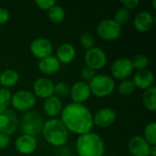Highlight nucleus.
<instances>
[{
	"label": "nucleus",
	"mask_w": 156,
	"mask_h": 156,
	"mask_svg": "<svg viewBox=\"0 0 156 156\" xmlns=\"http://www.w3.org/2000/svg\"><path fill=\"white\" fill-rule=\"evenodd\" d=\"M60 121L69 133L78 136L92 132L93 114L85 104L70 102L63 107L60 112Z\"/></svg>",
	"instance_id": "f257e3e1"
},
{
	"label": "nucleus",
	"mask_w": 156,
	"mask_h": 156,
	"mask_svg": "<svg viewBox=\"0 0 156 156\" xmlns=\"http://www.w3.org/2000/svg\"><path fill=\"white\" fill-rule=\"evenodd\" d=\"M41 134L48 144L56 148L64 146L69 137V131L58 118H49L44 121Z\"/></svg>",
	"instance_id": "f03ea898"
},
{
	"label": "nucleus",
	"mask_w": 156,
	"mask_h": 156,
	"mask_svg": "<svg viewBox=\"0 0 156 156\" xmlns=\"http://www.w3.org/2000/svg\"><path fill=\"white\" fill-rule=\"evenodd\" d=\"M75 149L79 156H103L105 143L101 135L90 132L78 136Z\"/></svg>",
	"instance_id": "7ed1b4c3"
},
{
	"label": "nucleus",
	"mask_w": 156,
	"mask_h": 156,
	"mask_svg": "<svg viewBox=\"0 0 156 156\" xmlns=\"http://www.w3.org/2000/svg\"><path fill=\"white\" fill-rule=\"evenodd\" d=\"M91 95L97 98H106L112 94L116 89L115 80L106 74H96V76L88 82Z\"/></svg>",
	"instance_id": "20e7f679"
},
{
	"label": "nucleus",
	"mask_w": 156,
	"mask_h": 156,
	"mask_svg": "<svg viewBox=\"0 0 156 156\" xmlns=\"http://www.w3.org/2000/svg\"><path fill=\"white\" fill-rule=\"evenodd\" d=\"M44 121L41 115L36 111H29L23 114L19 122L22 134H27L36 137L42 132Z\"/></svg>",
	"instance_id": "39448f33"
},
{
	"label": "nucleus",
	"mask_w": 156,
	"mask_h": 156,
	"mask_svg": "<svg viewBox=\"0 0 156 156\" xmlns=\"http://www.w3.org/2000/svg\"><path fill=\"white\" fill-rule=\"evenodd\" d=\"M37 98L32 91L27 90H19L12 94L11 106L22 112H27L31 111L36 105Z\"/></svg>",
	"instance_id": "423d86ee"
},
{
	"label": "nucleus",
	"mask_w": 156,
	"mask_h": 156,
	"mask_svg": "<svg viewBox=\"0 0 156 156\" xmlns=\"http://www.w3.org/2000/svg\"><path fill=\"white\" fill-rule=\"evenodd\" d=\"M96 32L101 39L106 41H113L121 37L122 27L112 18H104L98 23Z\"/></svg>",
	"instance_id": "0eeeda50"
},
{
	"label": "nucleus",
	"mask_w": 156,
	"mask_h": 156,
	"mask_svg": "<svg viewBox=\"0 0 156 156\" xmlns=\"http://www.w3.org/2000/svg\"><path fill=\"white\" fill-rule=\"evenodd\" d=\"M107 60L108 58L105 51L99 47H93L92 48H90L85 51V66L92 69L95 71L102 69L106 66Z\"/></svg>",
	"instance_id": "6e6552de"
},
{
	"label": "nucleus",
	"mask_w": 156,
	"mask_h": 156,
	"mask_svg": "<svg viewBox=\"0 0 156 156\" xmlns=\"http://www.w3.org/2000/svg\"><path fill=\"white\" fill-rule=\"evenodd\" d=\"M133 67L132 61L127 58H116L111 66V77L114 80H124L133 73Z\"/></svg>",
	"instance_id": "1a4fd4ad"
},
{
	"label": "nucleus",
	"mask_w": 156,
	"mask_h": 156,
	"mask_svg": "<svg viewBox=\"0 0 156 156\" xmlns=\"http://www.w3.org/2000/svg\"><path fill=\"white\" fill-rule=\"evenodd\" d=\"M18 126L19 120L12 110L0 109V133L10 136L16 132Z\"/></svg>",
	"instance_id": "9d476101"
},
{
	"label": "nucleus",
	"mask_w": 156,
	"mask_h": 156,
	"mask_svg": "<svg viewBox=\"0 0 156 156\" xmlns=\"http://www.w3.org/2000/svg\"><path fill=\"white\" fill-rule=\"evenodd\" d=\"M54 85L53 80L48 77H40L33 82L32 92L36 98L46 100L54 95Z\"/></svg>",
	"instance_id": "9b49d317"
},
{
	"label": "nucleus",
	"mask_w": 156,
	"mask_h": 156,
	"mask_svg": "<svg viewBox=\"0 0 156 156\" xmlns=\"http://www.w3.org/2000/svg\"><path fill=\"white\" fill-rule=\"evenodd\" d=\"M29 49L34 57L41 59L52 55L54 47L49 39L46 37H37L30 43Z\"/></svg>",
	"instance_id": "f8f14e48"
},
{
	"label": "nucleus",
	"mask_w": 156,
	"mask_h": 156,
	"mask_svg": "<svg viewBox=\"0 0 156 156\" xmlns=\"http://www.w3.org/2000/svg\"><path fill=\"white\" fill-rule=\"evenodd\" d=\"M117 118L116 112L110 107H103L99 109L93 114V124L101 129L109 128L112 126Z\"/></svg>",
	"instance_id": "ddd939ff"
},
{
	"label": "nucleus",
	"mask_w": 156,
	"mask_h": 156,
	"mask_svg": "<svg viewBox=\"0 0 156 156\" xmlns=\"http://www.w3.org/2000/svg\"><path fill=\"white\" fill-rule=\"evenodd\" d=\"M37 138L27 134H20L15 140V149L17 153L23 155L34 154L37 149Z\"/></svg>",
	"instance_id": "4468645a"
},
{
	"label": "nucleus",
	"mask_w": 156,
	"mask_h": 156,
	"mask_svg": "<svg viewBox=\"0 0 156 156\" xmlns=\"http://www.w3.org/2000/svg\"><path fill=\"white\" fill-rule=\"evenodd\" d=\"M90 95L91 93L88 82H85L83 80H79L70 86L69 96L72 102L74 103L84 104V102L90 99Z\"/></svg>",
	"instance_id": "2eb2a0df"
},
{
	"label": "nucleus",
	"mask_w": 156,
	"mask_h": 156,
	"mask_svg": "<svg viewBox=\"0 0 156 156\" xmlns=\"http://www.w3.org/2000/svg\"><path fill=\"white\" fill-rule=\"evenodd\" d=\"M128 151L133 156H150L151 145L142 135H134L128 141Z\"/></svg>",
	"instance_id": "dca6fc26"
},
{
	"label": "nucleus",
	"mask_w": 156,
	"mask_h": 156,
	"mask_svg": "<svg viewBox=\"0 0 156 156\" xmlns=\"http://www.w3.org/2000/svg\"><path fill=\"white\" fill-rule=\"evenodd\" d=\"M133 24L136 31L140 33H146L150 31L154 25V15L146 10L140 11L135 15Z\"/></svg>",
	"instance_id": "f3484780"
},
{
	"label": "nucleus",
	"mask_w": 156,
	"mask_h": 156,
	"mask_svg": "<svg viewBox=\"0 0 156 156\" xmlns=\"http://www.w3.org/2000/svg\"><path fill=\"white\" fill-rule=\"evenodd\" d=\"M133 82L135 86L136 89L145 90L149 89L150 87L154 86V72L149 69H142V70H137L133 78Z\"/></svg>",
	"instance_id": "a211bd4d"
},
{
	"label": "nucleus",
	"mask_w": 156,
	"mask_h": 156,
	"mask_svg": "<svg viewBox=\"0 0 156 156\" xmlns=\"http://www.w3.org/2000/svg\"><path fill=\"white\" fill-rule=\"evenodd\" d=\"M37 68L41 73L47 76H51L59 71L61 68V63L54 55H50L47 58L38 60Z\"/></svg>",
	"instance_id": "6ab92c4d"
},
{
	"label": "nucleus",
	"mask_w": 156,
	"mask_h": 156,
	"mask_svg": "<svg viewBox=\"0 0 156 156\" xmlns=\"http://www.w3.org/2000/svg\"><path fill=\"white\" fill-rule=\"evenodd\" d=\"M76 48L71 43H62L59 45L56 51V58L61 64L71 63L76 58Z\"/></svg>",
	"instance_id": "aec40b11"
},
{
	"label": "nucleus",
	"mask_w": 156,
	"mask_h": 156,
	"mask_svg": "<svg viewBox=\"0 0 156 156\" xmlns=\"http://www.w3.org/2000/svg\"><path fill=\"white\" fill-rule=\"evenodd\" d=\"M63 109V103L61 99L53 95L46 100L43 102V111L50 118H56L60 114Z\"/></svg>",
	"instance_id": "412c9836"
},
{
	"label": "nucleus",
	"mask_w": 156,
	"mask_h": 156,
	"mask_svg": "<svg viewBox=\"0 0 156 156\" xmlns=\"http://www.w3.org/2000/svg\"><path fill=\"white\" fill-rule=\"evenodd\" d=\"M19 73L13 69H6L0 73V86L9 89L14 87L19 81Z\"/></svg>",
	"instance_id": "4be33fe9"
},
{
	"label": "nucleus",
	"mask_w": 156,
	"mask_h": 156,
	"mask_svg": "<svg viewBox=\"0 0 156 156\" xmlns=\"http://www.w3.org/2000/svg\"><path fill=\"white\" fill-rule=\"evenodd\" d=\"M142 101L144 106L150 112L156 111V88L152 86L149 89L144 90L142 95Z\"/></svg>",
	"instance_id": "5701e85b"
},
{
	"label": "nucleus",
	"mask_w": 156,
	"mask_h": 156,
	"mask_svg": "<svg viewBox=\"0 0 156 156\" xmlns=\"http://www.w3.org/2000/svg\"><path fill=\"white\" fill-rule=\"evenodd\" d=\"M65 16H66V12L64 8L57 4L48 10V17L54 24L61 23L65 19Z\"/></svg>",
	"instance_id": "b1692460"
},
{
	"label": "nucleus",
	"mask_w": 156,
	"mask_h": 156,
	"mask_svg": "<svg viewBox=\"0 0 156 156\" xmlns=\"http://www.w3.org/2000/svg\"><path fill=\"white\" fill-rule=\"evenodd\" d=\"M143 137L150 145H156V122H148L144 129Z\"/></svg>",
	"instance_id": "393cba45"
},
{
	"label": "nucleus",
	"mask_w": 156,
	"mask_h": 156,
	"mask_svg": "<svg viewBox=\"0 0 156 156\" xmlns=\"http://www.w3.org/2000/svg\"><path fill=\"white\" fill-rule=\"evenodd\" d=\"M130 16H131L130 11H129L128 9H126L125 7L121 6V7H119V8L115 11L112 19H113L118 25H120L121 27H122V26H124L125 24H127V22H128L129 19H130Z\"/></svg>",
	"instance_id": "a878e982"
},
{
	"label": "nucleus",
	"mask_w": 156,
	"mask_h": 156,
	"mask_svg": "<svg viewBox=\"0 0 156 156\" xmlns=\"http://www.w3.org/2000/svg\"><path fill=\"white\" fill-rule=\"evenodd\" d=\"M131 61H132L133 69H136V70L145 69H147V67L149 65V58L146 55L142 54V53L135 55L131 59Z\"/></svg>",
	"instance_id": "bb28decb"
},
{
	"label": "nucleus",
	"mask_w": 156,
	"mask_h": 156,
	"mask_svg": "<svg viewBox=\"0 0 156 156\" xmlns=\"http://www.w3.org/2000/svg\"><path fill=\"white\" fill-rule=\"evenodd\" d=\"M117 90L120 94H122L123 96H130L135 91L136 88H135L133 80L127 79V80H122L119 83V85L117 86Z\"/></svg>",
	"instance_id": "cd10ccee"
},
{
	"label": "nucleus",
	"mask_w": 156,
	"mask_h": 156,
	"mask_svg": "<svg viewBox=\"0 0 156 156\" xmlns=\"http://www.w3.org/2000/svg\"><path fill=\"white\" fill-rule=\"evenodd\" d=\"M70 91V85L65 81L57 82L54 85V95L59 99L68 97Z\"/></svg>",
	"instance_id": "c85d7f7f"
},
{
	"label": "nucleus",
	"mask_w": 156,
	"mask_h": 156,
	"mask_svg": "<svg viewBox=\"0 0 156 156\" xmlns=\"http://www.w3.org/2000/svg\"><path fill=\"white\" fill-rule=\"evenodd\" d=\"M80 44L86 50L92 48L93 47H95V37L91 33L84 32L80 37Z\"/></svg>",
	"instance_id": "c756f323"
},
{
	"label": "nucleus",
	"mask_w": 156,
	"mask_h": 156,
	"mask_svg": "<svg viewBox=\"0 0 156 156\" xmlns=\"http://www.w3.org/2000/svg\"><path fill=\"white\" fill-rule=\"evenodd\" d=\"M12 92L9 89L0 88V109H7L11 105Z\"/></svg>",
	"instance_id": "7c9ffc66"
},
{
	"label": "nucleus",
	"mask_w": 156,
	"mask_h": 156,
	"mask_svg": "<svg viewBox=\"0 0 156 156\" xmlns=\"http://www.w3.org/2000/svg\"><path fill=\"white\" fill-rule=\"evenodd\" d=\"M96 71L93 70L92 69L89 68V67H83L80 70V76L83 80V81L85 82H90L95 76H96Z\"/></svg>",
	"instance_id": "2f4dec72"
},
{
	"label": "nucleus",
	"mask_w": 156,
	"mask_h": 156,
	"mask_svg": "<svg viewBox=\"0 0 156 156\" xmlns=\"http://www.w3.org/2000/svg\"><path fill=\"white\" fill-rule=\"evenodd\" d=\"M35 4L37 5V6L39 9L48 11L49 8H51L53 5H55L57 3L55 0H36Z\"/></svg>",
	"instance_id": "473e14b6"
},
{
	"label": "nucleus",
	"mask_w": 156,
	"mask_h": 156,
	"mask_svg": "<svg viewBox=\"0 0 156 156\" xmlns=\"http://www.w3.org/2000/svg\"><path fill=\"white\" fill-rule=\"evenodd\" d=\"M121 4H122V6L125 7L126 9L130 11V10L136 8L140 5V1L139 0H122Z\"/></svg>",
	"instance_id": "72a5a7b5"
},
{
	"label": "nucleus",
	"mask_w": 156,
	"mask_h": 156,
	"mask_svg": "<svg viewBox=\"0 0 156 156\" xmlns=\"http://www.w3.org/2000/svg\"><path fill=\"white\" fill-rule=\"evenodd\" d=\"M10 142H11V139L9 135L0 133V151L6 149L9 146Z\"/></svg>",
	"instance_id": "f704fd0d"
},
{
	"label": "nucleus",
	"mask_w": 156,
	"mask_h": 156,
	"mask_svg": "<svg viewBox=\"0 0 156 156\" xmlns=\"http://www.w3.org/2000/svg\"><path fill=\"white\" fill-rule=\"evenodd\" d=\"M10 18V13L6 8L0 6V26L5 25L8 22Z\"/></svg>",
	"instance_id": "c9c22d12"
},
{
	"label": "nucleus",
	"mask_w": 156,
	"mask_h": 156,
	"mask_svg": "<svg viewBox=\"0 0 156 156\" xmlns=\"http://www.w3.org/2000/svg\"><path fill=\"white\" fill-rule=\"evenodd\" d=\"M150 156H156V145H151Z\"/></svg>",
	"instance_id": "e433bc0d"
},
{
	"label": "nucleus",
	"mask_w": 156,
	"mask_h": 156,
	"mask_svg": "<svg viewBox=\"0 0 156 156\" xmlns=\"http://www.w3.org/2000/svg\"><path fill=\"white\" fill-rule=\"evenodd\" d=\"M152 4H153V8L156 9V0H153Z\"/></svg>",
	"instance_id": "4c0bfd02"
},
{
	"label": "nucleus",
	"mask_w": 156,
	"mask_h": 156,
	"mask_svg": "<svg viewBox=\"0 0 156 156\" xmlns=\"http://www.w3.org/2000/svg\"><path fill=\"white\" fill-rule=\"evenodd\" d=\"M0 35H1V28H0Z\"/></svg>",
	"instance_id": "58836bf2"
}]
</instances>
